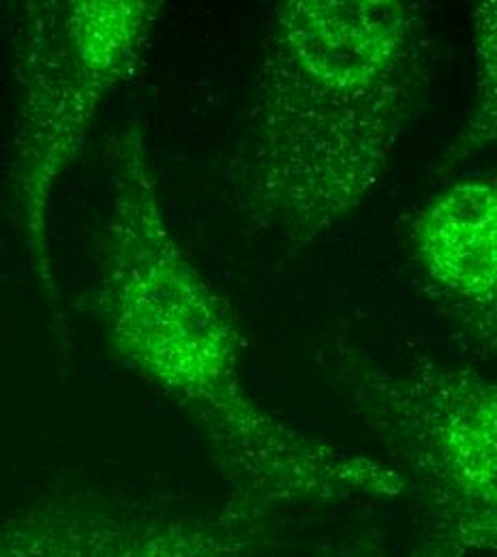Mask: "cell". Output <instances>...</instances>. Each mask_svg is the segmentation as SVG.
<instances>
[{"label": "cell", "instance_id": "obj_2", "mask_svg": "<svg viewBox=\"0 0 497 557\" xmlns=\"http://www.w3.org/2000/svg\"><path fill=\"white\" fill-rule=\"evenodd\" d=\"M425 15L406 0H287L273 9L236 161L245 216L305 249L380 183L426 77Z\"/></svg>", "mask_w": 497, "mask_h": 557}, {"label": "cell", "instance_id": "obj_5", "mask_svg": "<svg viewBox=\"0 0 497 557\" xmlns=\"http://www.w3.org/2000/svg\"><path fill=\"white\" fill-rule=\"evenodd\" d=\"M266 536L269 515L232 502L176 515L77 491L0 523V557H247Z\"/></svg>", "mask_w": 497, "mask_h": 557}, {"label": "cell", "instance_id": "obj_6", "mask_svg": "<svg viewBox=\"0 0 497 557\" xmlns=\"http://www.w3.org/2000/svg\"><path fill=\"white\" fill-rule=\"evenodd\" d=\"M412 249L431 296L497 358V176L435 194L414 221Z\"/></svg>", "mask_w": 497, "mask_h": 557}, {"label": "cell", "instance_id": "obj_4", "mask_svg": "<svg viewBox=\"0 0 497 557\" xmlns=\"http://www.w3.org/2000/svg\"><path fill=\"white\" fill-rule=\"evenodd\" d=\"M154 0L26 2L15 44L11 187L39 281L54 289L48 212L105 97L138 67L159 22Z\"/></svg>", "mask_w": 497, "mask_h": 557}, {"label": "cell", "instance_id": "obj_7", "mask_svg": "<svg viewBox=\"0 0 497 557\" xmlns=\"http://www.w3.org/2000/svg\"><path fill=\"white\" fill-rule=\"evenodd\" d=\"M470 22L474 103L452 148L457 159L497 144V0L474 4Z\"/></svg>", "mask_w": 497, "mask_h": 557}, {"label": "cell", "instance_id": "obj_1", "mask_svg": "<svg viewBox=\"0 0 497 557\" xmlns=\"http://www.w3.org/2000/svg\"><path fill=\"white\" fill-rule=\"evenodd\" d=\"M97 309L121 362L198 429L234 488L232 504L269 515L285 504L393 499L408 488L390 463L315 440L251 397L240 335L172 234L138 125L112 146Z\"/></svg>", "mask_w": 497, "mask_h": 557}, {"label": "cell", "instance_id": "obj_8", "mask_svg": "<svg viewBox=\"0 0 497 557\" xmlns=\"http://www.w3.org/2000/svg\"><path fill=\"white\" fill-rule=\"evenodd\" d=\"M328 557H377L369 556V554H362V552H344V554H335V556Z\"/></svg>", "mask_w": 497, "mask_h": 557}, {"label": "cell", "instance_id": "obj_3", "mask_svg": "<svg viewBox=\"0 0 497 557\" xmlns=\"http://www.w3.org/2000/svg\"><path fill=\"white\" fill-rule=\"evenodd\" d=\"M331 373L425 502L412 557L497 556V380L423 356L380 360L346 342Z\"/></svg>", "mask_w": 497, "mask_h": 557}]
</instances>
